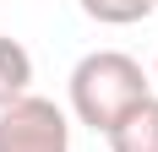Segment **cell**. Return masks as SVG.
<instances>
[{"mask_svg":"<svg viewBox=\"0 0 158 152\" xmlns=\"http://www.w3.org/2000/svg\"><path fill=\"white\" fill-rule=\"evenodd\" d=\"M147 92H153V82H147L142 60H131L126 49H93V54H82L71 65V109L93 130H109Z\"/></svg>","mask_w":158,"mask_h":152,"instance_id":"obj_1","label":"cell"},{"mask_svg":"<svg viewBox=\"0 0 158 152\" xmlns=\"http://www.w3.org/2000/svg\"><path fill=\"white\" fill-rule=\"evenodd\" d=\"M0 152H71V125L60 103H49L38 92L16 98L0 109Z\"/></svg>","mask_w":158,"mask_h":152,"instance_id":"obj_2","label":"cell"},{"mask_svg":"<svg viewBox=\"0 0 158 152\" xmlns=\"http://www.w3.org/2000/svg\"><path fill=\"white\" fill-rule=\"evenodd\" d=\"M104 136H109V152H158V98L147 92L142 103H131Z\"/></svg>","mask_w":158,"mask_h":152,"instance_id":"obj_3","label":"cell"},{"mask_svg":"<svg viewBox=\"0 0 158 152\" xmlns=\"http://www.w3.org/2000/svg\"><path fill=\"white\" fill-rule=\"evenodd\" d=\"M27 82H33V54L22 38L11 33H0V109L16 103V98H27Z\"/></svg>","mask_w":158,"mask_h":152,"instance_id":"obj_4","label":"cell"},{"mask_svg":"<svg viewBox=\"0 0 158 152\" xmlns=\"http://www.w3.org/2000/svg\"><path fill=\"white\" fill-rule=\"evenodd\" d=\"M82 11L93 22H109V27H126V22H142L153 11V0H82Z\"/></svg>","mask_w":158,"mask_h":152,"instance_id":"obj_5","label":"cell"},{"mask_svg":"<svg viewBox=\"0 0 158 152\" xmlns=\"http://www.w3.org/2000/svg\"><path fill=\"white\" fill-rule=\"evenodd\" d=\"M153 76H158V65H153Z\"/></svg>","mask_w":158,"mask_h":152,"instance_id":"obj_6","label":"cell"},{"mask_svg":"<svg viewBox=\"0 0 158 152\" xmlns=\"http://www.w3.org/2000/svg\"><path fill=\"white\" fill-rule=\"evenodd\" d=\"M153 6H158V0H153Z\"/></svg>","mask_w":158,"mask_h":152,"instance_id":"obj_7","label":"cell"}]
</instances>
